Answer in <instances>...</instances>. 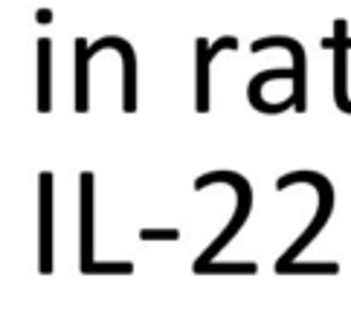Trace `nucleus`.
Wrapping results in <instances>:
<instances>
[{
  "mask_svg": "<svg viewBox=\"0 0 351 330\" xmlns=\"http://www.w3.org/2000/svg\"><path fill=\"white\" fill-rule=\"evenodd\" d=\"M215 183H227V186L235 188V212H232L230 223L223 226V232L206 246L204 255H197V258H195L192 270H197V266H204V264H212V261H215L221 252L232 244V238L244 229V223L250 220V212H253V186L247 183V177H244V174H238V171H209V174H200V177H197V180H195V188L200 192V188H209V186H215Z\"/></svg>",
  "mask_w": 351,
  "mask_h": 330,
  "instance_id": "nucleus-1",
  "label": "nucleus"
},
{
  "mask_svg": "<svg viewBox=\"0 0 351 330\" xmlns=\"http://www.w3.org/2000/svg\"><path fill=\"white\" fill-rule=\"evenodd\" d=\"M296 183H308V186L317 188V192H319V206H317V214H313V220H311L308 229L279 255V261H276V270L285 266V264H293L299 255H302L313 240H317V235L325 229V223H328L331 212H334V186H331V180L325 174H317V171H287V174H282L279 180H276V188H279V192H287V188L296 186Z\"/></svg>",
  "mask_w": 351,
  "mask_h": 330,
  "instance_id": "nucleus-2",
  "label": "nucleus"
},
{
  "mask_svg": "<svg viewBox=\"0 0 351 330\" xmlns=\"http://www.w3.org/2000/svg\"><path fill=\"white\" fill-rule=\"evenodd\" d=\"M265 49H287V55L293 61V110L296 113H305L308 110V55H305V47L296 41V38H287V35H273V38H258L250 47V53H265Z\"/></svg>",
  "mask_w": 351,
  "mask_h": 330,
  "instance_id": "nucleus-3",
  "label": "nucleus"
},
{
  "mask_svg": "<svg viewBox=\"0 0 351 330\" xmlns=\"http://www.w3.org/2000/svg\"><path fill=\"white\" fill-rule=\"evenodd\" d=\"M325 49L334 55V105L351 116V96H348V53H351V35H348V21L337 18L331 38L322 41Z\"/></svg>",
  "mask_w": 351,
  "mask_h": 330,
  "instance_id": "nucleus-4",
  "label": "nucleus"
},
{
  "mask_svg": "<svg viewBox=\"0 0 351 330\" xmlns=\"http://www.w3.org/2000/svg\"><path fill=\"white\" fill-rule=\"evenodd\" d=\"M96 177L90 171L79 174V270L84 264L96 261Z\"/></svg>",
  "mask_w": 351,
  "mask_h": 330,
  "instance_id": "nucleus-5",
  "label": "nucleus"
},
{
  "mask_svg": "<svg viewBox=\"0 0 351 330\" xmlns=\"http://www.w3.org/2000/svg\"><path fill=\"white\" fill-rule=\"evenodd\" d=\"M38 270L53 272V174L38 177Z\"/></svg>",
  "mask_w": 351,
  "mask_h": 330,
  "instance_id": "nucleus-6",
  "label": "nucleus"
},
{
  "mask_svg": "<svg viewBox=\"0 0 351 330\" xmlns=\"http://www.w3.org/2000/svg\"><path fill=\"white\" fill-rule=\"evenodd\" d=\"M105 49H114V53H119V61H122V110L134 113L136 110V53H134V47L125 41V38H119V35L99 38L96 44H90L93 55L105 53Z\"/></svg>",
  "mask_w": 351,
  "mask_h": 330,
  "instance_id": "nucleus-7",
  "label": "nucleus"
},
{
  "mask_svg": "<svg viewBox=\"0 0 351 330\" xmlns=\"http://www.w3.org/2000/svg\"><path fill=\"white\" fill-rule=\"evenodd\" d=\"M279 79H291L293 81V64L287 70H261V73H256L253 79H250V84H247L250 107L258 110V113H265V116H279V113L291 110L293 107V96H287L282 101H265V96H261V90H265L267 81H279Z\"/></svg>",
  "mask_w": 351,
  "mask_h": 330,
  "instance_id": "nucleus-8",
  "label": "nucleus"
},
{
  "mask_svg": "<svg viewBox=\"0 0 351 330\" xmlns=\"http://www.w3.org/2000/svg\"><path fill=\"white\" fill-rule=\"evenodd\" d=\"M73 49H76V64H73V96H76V113H87L90 110V44L84 38H76L73 41Z\"/></svg>",
  "mask_w": 351,
  "mask_h": 330,
  "instance_id": "nucleus-9",
  "label": "nucleus"
},
{
  "mask_svg": "<svg viewBox=\"0 0 351 330\" xmlns=\"http://www.w3.org/2000/svg\"><path fill=\"white\" fill-rule=\"evenodd\" d=\"M215 53H212V44L206 38H197L195 41V110L206 113L209 110V70Z\"/></svg>",
  "mask_w": 351,
  "mask_h": 330,
  "instance_id": "nucleus-10",
  "label": "nucleus"
},
{
  "mask_svg": "<svg viewBox=\"0 0 351 330\" xmlns=\"http://www.w3.org/2000/svg\"><path fill=\"white\" fill-rule=\"evenodd\" d=\"M35 53H38V101L35 107L38 113H49L53 110V41L41 38Z\"/></svg>",
  "mask_w": 351,
  "mask_h": 330,
  "instance_id": "nucleus-11",
  "label": "nucleus"
},
{
  "mask_svg": "<svg viewBox=\"0 0 351 330\" xmlns=\"http://www.w3.org/2000/svg\"><path fill=\"white\" fill-rule=\"evenodd\" d=\"M192 272L195 275H256L258 264H253V261H223V264H204Z\"/></svg>",
  "mask_w": 351,
  "mask_h": 330,
  "instance_id": "nucleus-12",
  "label": "nucleus"
},
{
  "mask_svg": "<svg viewBox=\"0 0 351 330\" xmlns=\"http://www.w3.org/2000/svg\"><path fill=\"white\" fill-rule=\"evenodd\" d=\"M279 275H337L340 272V264L337 261H311V264H285L276 270Z\"/></svg>",
  "mask_w": 351,
  "mask_h": 330,
  "instance_id": "nucleus-13",
  "label": "nucleus"
},
{
  "mask_svg": "<svg viewBox=\"0 0 351 330\" xmlns=\"http://www.w3.org/2000/svg\"><path fill=\"white\" fill-rule=\"evenodd\" d=\"M131 261H90L82 266V275H131Z\"/></svg>",
  "mask_w": 351,
  "mask_h": 330,
  "instance_id": "nucleus-14",
  "label": "nucleus"
},
{
  "mask_svg": "<svg viewBox=\"0 0 351 330\" xmlns=\"http://www.w3.org/2000/svg\"><path fill=\"white\" fill-rule=\"evenodd\" d=\"M140 240H180V229H140Z\"/></svg>",
  "mask_w": 351,
  "mask_h": 330,
  "instance_id": "nucleus-15",
  "label": "nucleus"
},
{
  "mask_svg": "<svg viewBox=\"0 0 351 330\" xmlns=\"http://www.w3.org/2000/svg\"><path fill=\"white\" fill-rule=\"evenodd\" d=\"M35 21H38V23H49V21H53V12H49V9H38V12H35Z\"/></svg>",
  "mask_w": 351,
  "mask_h": 330,
  "instance_id": "nucleus-16",
  "label": "nucleus"
}]
</instances>
